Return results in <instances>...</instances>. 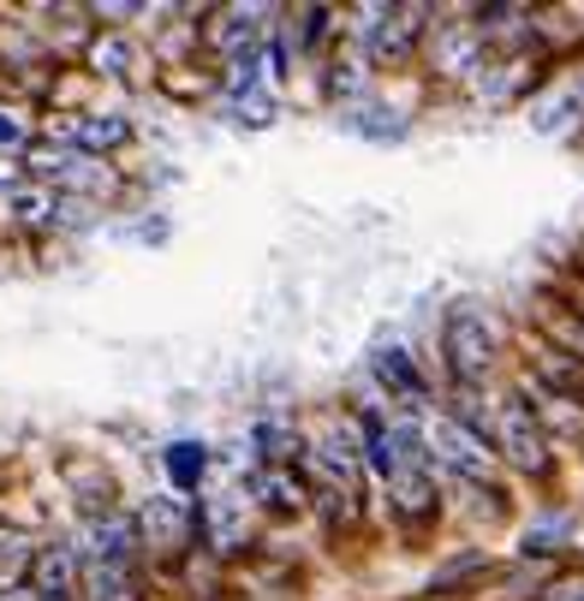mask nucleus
Here are the masks:
<instances>
[{
	"instance_id": "a211bd4d",
	"label": "nucleus",
	"mask_w": 584,
	"mask_h": 601,
	"mask_svg": "<svg viewBox=\"0 0 584 601\" xmlns=\"http://www.w3.org/2000/svg\"><path fill=\"white\" fill-rule=\"evenodd\" d=\"M31 548H24V536H0V572H7V578H12V572H24V566H31Z\"/></svg>"
},
{
	"instance_id": "5701e85b",
	"label": "nucleus",
	"mask_w": 584,
	"mask_h": 601,
	"mask_svg": "<svg viewBox=\"0 0 584 601\" xmlns=\"http://www.w3.org/2000/svg\"><path fill=\"white\" fill-rule=\"evenodd\" d=\"M0 144H24V120H12V113H0Z\"/></svg>"
},
{
	"instance_id": "dca6fc26",
	"label": "nucleus",
	"mask_w": 584,
	"mask_h": 601,
	"mask_svg": "<svg viewBox=\"0 0 584 601\" xmlns=\"http://www.w3.org/2000/svg\"><path fill=\"white\" fill-rule=\"evenodd\" d=\"M477 24H472V36H460V30H448L441 36V72H465V66H477Z\"/></svg>"
},
{
	"instance_id": "f03ea898",
	"label": "nucleus",
	"mask_w": 584,
	"mask_h": 601,
	"mask_svg": "<svg viewBox=\"0 0 584 601\" xmlns=\"http://www.w3.org/2000/svg\"><path fill=\"white\" fill-rule=\"evenodd\" d=\"M495 441L507 446V458H513V465L549 470V446H543V429H537V417H531L525 400H507L501 405V417H495Z\"/></svg>"
},
{
	"instance_id": "4468645a",
	"label": "nucleus",
	"mask_w": 584,
	"mask_h": 601,
	"mask_svg": "<svg viewBox=\"0 0 584 601\" xmlns=\"http://www.w3.org/2000/svg\"><path fill=\"white\" fill-rule=\"evenodd\" d=\"M489 560H484V548H472V554H460V560H448V566H436V578H429V590H460L465 578H477Z\"/></svg>"
},
{
	"instance_id": "f3484780",
	"label": "nucleus",
	"mask_w": 584,
	"mask_h": 601,
	"mask_svg": "<svg viewBox=\"0 0 584 601\" xmlns=\"http://www.w3.org/2000/svg\"><path fill=\"white\" fill-rule=\"evenodd\" d=\"M215 42L221 48H239V42H257V12H227V24H215Z\"/></svg>"
},
{
	"instance_id": "4be33fe9",
	"label": "nucleus",
	"mask_w": 584,
	"mask_h": 601,
	"mask_svg": "<svg viewBox=\"0 0 584 601\" xmlns=\"http://www.w3.org/2000/svg\"><path fill=\"white\" fill-rule=\"evenodd\" d=\"M257 441H263V453L287 458V441H292V434H287V429H275V424H263V429H257ZM292 446H299V441H292Z\"/></svg>"
},
{
	"instance_id": "6e6552de",
	"label": "nucleus",
	"mask_w": 584,
	"mask_h": 601,
	"mask_svg": "<svg viewBox=\"0 0 584 601\" xmlns=\"http://www.w3.org/2000/svg\"><path fill=\"white\" fill-rule=\"evenodd\" d=\"M90 536H96V560H108V566H125V560H132V548H137V524L120 518V513H108Z\"/></svg>"
},
{
	"instance_id": "7ed1b4c3",
	"label": "nucleus",
	"mask_w": 584,
	"mask_h": 601,
	"mask_svg": "<svg viewBox=\"0 0 584 601\" xmlns=\"http://www.w3.org/2000/svg\"><path fill=\"white\" fill-rule=\"evenodd\" d=\"M429 458H441V465L460 470V477H489V446L465 424H448V417L429 429Z\"/></svg>"
},
{
	"instance_id": "ddd939ff",
	"label": "nucleus",
	"mask_w": 584,
	"mask_h": 601,
	"mask_svg": "<svg viewBox=\"0 0 584 601\" xmlns=\"http://www.w3.org/2000/svg\"><path fill=\"white\" fill-rule=\"evenodd\" d=\"M60 185H78V191H90V197H101V191H108L113 179H108V168H101L96 156H72V161H66V173H60Z\"/></svg>"
},
{
	"instance_id": "9b49d317",
	"label": "nucleus",
	"mask_w": 584,
	"mask_h": 601,
	"mask_svg": "<svg viewBox=\"0 0 584 601\" xmlns=\"http://www.w3.org/2000/svg\"><path fill=\"white\" fill-rule=\"evenodd\" d=\"M132 137V125L120 120V113H90V120H78V144L84 149H113Z\"/></svg>"
},
{
	"instance_id": "20e7f679",
	"label": "nucleus",
	"mask_w": 584,
	"mask_h": 601,
	"mask_svg": "<svg viewBox=\"0 0 584 601\" xmlns=\"http://www.w3.org/2000/svg\"><path fill=\"white\" fill-rule=\"evenodd\" d=\"M424 30V7H400V12H382L370 24V60H405L412 36Z\"/></svg>"
},
{
	"instance_id": "39448f33",
	"label": "nucleus",
	"mask_w": 584,
	"mask_h": 601,
	"mask_svg": "<svg viewBox=\"0 0 584 601\" xmlns=\"http://www.w3.org/2000/svg\"><path fill=\"white\" fill-rule=\"evenodd\" d=\"M31 578H36V601H72V590H78V560H72V548H42V554L31 560Z\"/></svg>"
},
{
	"instance_id": "423d86ee",
	"label": "nucleus",
	"mask_w": 584,
	"mask_h": 601,
	"mask_svg": "<svg viewBox=\"0 0 584 601\" xmlns=\"http://www.w3.org/2000/svg\"><path fill=\"white\" fill-rule=\"evenodd\" d=\"M203 530H209V542L221 548V554L245 542V494H233V489L209 494V501H203Z\"/></svg>"
},
{
	"instance_id": "1a4fd4ad",
	"label": "nucleus",
	"mask_w": 584,
	"mask_h": 601,
	"mask_svg": "<svg viewBox=\"0 0 584 601\" xmlns=\"http://www.w3.org/2000/svg\"><path fill=\"white\" fill-rule=\"evenodd\" d=\"M376 376H382L393 393H405V400H424V376H417V364L405 352H393V345L376 352Z\"/></svg>"
},
{
	"instance_id": "b1692460",
	"label": "nucleus",
	"mask_w": 584,
	"mask_h": 601,
	"mask_svg": "<svg viewBox=\"0 0 584 601\" xmlns=\"http://www.w3.org/2000/svg\"><path fill=\"white\" fill-rule=\"evenodd\" d=\"M561 340L573 345V357H584V328L579 322H561Z\"/></svg>"
},
{
	"instance_id": "6ab92c4d",
	"label": "nucleus",
	"mask_w": 584,
	"mask_h": 601,
	"mask_svg": "<svg viewBox=\"0 0 584 601\" xmlns=\"http://www.w3.org/2000/svg\"><path fill=\"white\" fill-rule=\"evenodd\" d=\"M460 417H465V429H472L477 441H484V429H489V412H484V405H477V393H472V388L460 393Z\"/></svg>"
},
{
	"instance_id": "0eeeda50",
	"label": "nucleus",
	"mask_w": 584,
	"mask_h": 601,
	"mask_svg": "<svg viewBox=\"0 0 584 601\" xmlns=\"http://www.w3.org/2000/svg\"><path fill=\"white\" fill-rule=\"evenodd\" d=\"M185 530H192V513H185L180 501H149L144 506V536L156 548H180Z\"/></svg>"
},
{
	"instance_id": "2eb2a0df",
	"label": "nucleus",
	"mask_w": 584,
	"mask_h": 601,
	"mask_svg": "<svg viewBox=\"0 0 584 601\" xmlns=\"http://www.w3.org/2000/svg\"><path fill=\"white\" fill-rule=\"evenodd\" d=\"M257 494L275 506V513H299V501H304L299 482H287L281 470H263V477H257Z\"/></svg>"
},
{
	"instance_id": "9d476101",
	"label": "nucleus",
	"mask_w": 584,
	"mask_h": 601,
	"mask_svg": "<svg viewBox=\"0 0 584 601\" xmlns=\"http://www.w3.org/2000/svg\"><path fill=\"white\" fill-rule=\"evenodd\" d=\"M84 596H90V601H132L125 566H108V560H96V566L84 572Z\"/></svg>"
},
{
	"instance_id": "f257e3e1",
	"label": "nucleus",
	"mask_w": 584,
	"mask_h": 601,
	"mask_svg": "<svg viewBox=\"0 0 584 601\" xmlns=\"http://www.w3.org/2000/svg\"><path fill=\"white\" fill-rule=\"evenodd\" d=\"M448 369L460 376V388H472V381H484L489 369V322L472 310V304H460V310L448 316Z\"/></svg>"
},
{
	"instance_id": "412c9836",
	"label": "nucleus",
	"mask_w": 584,
	"mask_h": 601,
	"mask_svg": "<svg viewBox=\"0 0 584 601\" xmlns=\"http://www.w3.org/2000/svg\"><path fill=\"white\" fill-rule=\"evenodd\" d=\"M96 66L113 72V78H125V48H120V42H108V48L96 42Z\"/></svg>"
},
{
	"instance_id": "aec40b11",
	"label": "nucleus",
	"mask_w": 584,
	"mask_h": 601,
	"mask_svg": "<svg viewBox=\"0 0 584 601\" xmlns=\"http://www.w3.org/2000/svg\"><path fill=\"white\" fill-rule=\"evenodd\" d=\"M239 120L269 125V120H275V101H269V96H239Z\"/></svg>"
},
{
	"instance_id": "393cba45",
	"label": "nucleus",
	"mask_w": 584,
	"mask_h": 601,
	"mask_svg": "<svg viewBox=\"0 0 584 601\" xmlns=\"http://www.w3.org/2000/svg\"><path fill=\"white\" fill-rule=\"evenodd\" d=\"M543 601H584V584H561V590H549Z\"/></svg>"
},
{
	"instance_id": "f8f14e48",
	"label": "nucleus",
	"mask_w": 584,
	"mask_h": 601,
	"mask_svg": "<svg viewBox=\"0 0 584 601\" xmlns=\"http://www.w3.org/2000/svg\"><path fill=\"white\" fill-rule=\"evenodd\" d=\"M203 470H209V453H203L197 441H173L168 446V477L180 482V489H197Z\"/></svg>"
}]
</instances>
